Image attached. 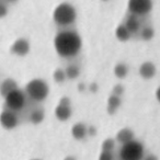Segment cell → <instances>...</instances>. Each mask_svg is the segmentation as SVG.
<instances>
[{
  "instance_id": "1",
  "label": "cell",
  "mask_w": 160,
  "mask_h": 160,
  "mask_svg": "<svg viewBox=\"0 0 160 160\" xmlns=\"http://www.w3.org/2000/svg\"><path fill=\"white\" fill-rule=\"evenodd\" d=\"M54 47L58 56L65 59H70L80 53L82 40L77 31L72 29H64L60 30L54 38Z\"/></svg>"
},
{
  "instance_id": "2",
  "label": "cell",
  "mask_w": 160,
  "mask_h": 160,
  "mask_svg": "<svg viewBox=\"0 0 160 160\" xmlns=\"http://www.w3.org/2000/svg\"><path fill=\"white\" fill-rule=\"evenodd\" d=\"M77 19V11L76 8L69 2H62L54 9L53 21L56 25L67 29L72 25Z\"/></svg>"
},
{
  "instance_id": "3",
  "label": "cell",
  "mask_w": 160,
  "mask_h": 160,
  "mask_svg": "<svg viewBox=\"0 0 160 160\" xmlns=\"http://www.w3.org/2000/svg\"><path fill=\"white\" fill-rule=\"evenodd\" d=\"M24 92L27 94L28 100H31L32 102L36 103L43 102L46 100L49 94L48 83L44 79L34 78L27 83Z\"/></svg>"
},
{
  "instance_id": "4",
  "label": "cell",
  "mask_w": 160,
  "mask_h": 160,
  "mask_svg": "<svg viewBox=\"0 0 160 160\" xmlns=\"http://www.w3.org/2000/svg\"><path fill=\"white\" fill-rule=\"evenodd\" d=\"M3 99H5V109L13 111L18 114L25 109L28 103L27 94H25L24 90L20 89V88L10 92Z\"/></svg>"
},
{
  "instance_id": "5",
  "label": "cell",
  "mask_w": 160,
  "mask_h": 160,
  "mask_svg": "<svg viewBox=\"0 0 160 160\" xmlns=\"http://www.w3.org/2000/svg\"><path fill=\"white\" fill-rule=\"evenodd\" d=\"M118 156L121 160H142L145 156L144 145L136 139L132 140L127 144L122 145Z\"/></svg>"
},
{
  "instance_id": "6",
  "label": "cell",
  "mask_w": 160,
  "mask_h": 160,
  "mask_svg": "<svg viewBox=\"0 0 160 160\" xmlns=\"http://www.w3.org/2000/svg\"><path fill=\"white\" fill-rule=\"evenodd\" d=\"M127 9L131 14L138 17H144L148 14L152 9V0H128Z\"/></svg>"
},
{
  "instance_id": "7",
  "label": "cell",
  "mask_w": 160,
  "mask_h": 160,
  "mask_svg": "<svg viewBox=\"0 0 160 160\" xmlns=\"http://www.w3.org/2000/svg\"><path fill=\"white\" fill-rule=\"evenodd\" d=\"M19 124H20V116L18 113L7 109L0 113V125L5 129L11 131L18 127Z\"/></svg>"
},
{
  "instance_id": "8",
  "label": "cell",
  "mask_w": 160,
  "mask_h": 160,
  "mask_svg": "<svg viewBox=\"0 0 160 160\" xmlns=\"http://www.w3.org/2000/svg\"><path fill=\"white\" fill-rule=\"evenodd\" d=\"M31 46H30V43L27 38H19L12 43L11 47H10V52L11 54L19 57H23V56H27L29 54Z\"/></svg>"
},
{
  "instance_id": "9",
  "label": "cell",
  "mask_w": 160,
  "mask_h": 160,
  "mask_svg": "<svg viewBox=\"0 0 160 160\" xmlns=\"http://www.w3.org/2000/svg\"><path fill=\"white\" fill-rule=\"evenodd\" d=\"M123 24L125 25L128 32L133 35H136V34L139 33L140 29H142V22H140V19L138 17L134 16V14L128 13L125 18V21Z\"/></svg>"
},
{
  "instance_id": "10",
  "label": "cell",
  "mask_w": 160,
  "mask_h": 160,
  "mask_svg": "<svg viewBox=\"0 0 160 160\" xmlns=\"http://www.w3.org/2000/svg\"><path fill=\"white\" fill-rule=\"evenodd\" d=\"M156 72H157V68H156V65L152 62H144L138 69L139 76L145 80H149L153 78Z\"/></svg>"
},
{
  "instance_id": "11",
  "label": "cell",
  "mask_w": 160,
  "mask_h": 160,
  "mask_svg": "<svg viewBox=\"0 0 160 160\" xmlns=\"http://www.w3.org/2000/svg\"><path fill=\"white\" fill-rule=\"evenodd\" d=\"M29 122L33 125H38L44 121L45 118V111L43 108L41 107H36V108H32L29 112Z\"/></svg>"
},
{
  "instance_id": "12",
  "label": "cell",
  "mask_w": 160,
  "mask_h": 160,
  "mask_svg": "<svg viewBox=\"0 0 160 160\" xmlns=\"http://www.w3.org/2000/svg\"><path fill=\"white\" fill-rule=\"evenodd\" d=\"M18 88H19L18 83H17L16 80L12 79V78H6V79L2 80L1 83H0V96L2 97V98H5L10 92L18 89Z\"/></svg>"
},
{
  "instance_id": "13",
  "label": "cell",
  "mask_w": 160,
  "mask_h": 160,
  "mask_svg": "<svg viewBox=\"0 0 160 160\" xmlns=\"http://www.w3.org/2000/svg\"><path fill=\"white\" fill-rule=\"evenodd\" d=\"M135 139V134L134 132L132 131L131 128L128 127H124V128L120 129L116 134V138H115V142H120L121 145H124L127 144V142H132V140Z\"/></svg>"
},
{
  "instance_id": "14",
  "label": "cell",
  "mask_w": 160,
  "mask_h": 160,
  "mask_svg": "<svg viewBox=\"0 0 160 160\" xmlns=\"http://www.w3.org/2000/svg\"><path fill=\"white\" fill-rule=\"evenodd\" d=\"M71 136L76 140H82L87 137V125L82 122H78L71 127Z\"/></svg>"
},
{
  "instance_id": "15",
  "label": "cell",
  "mask_w": 160,
  "mask_h": 160,
  "mask_svg": "<svg viewBox=\"0 0 160 160\" xmlns=\"http://www.w3.org/2000/svg\"><path fill=\"white\" fill-rule=\"evenodd\" d=\"M72 115V110L71 107H62V105H57L55 108V116L60 122H66Z\"/></svg>"
},
{
  "instance_id": "16",
  "label": "cell",
  "mask_w": 160,
  "mask_h": 160,
  "mask_svg": "<svg viewBox=\"0 0 160 160\" xmlns=\"http://www.w3.org/2000/svg\"><path fill=\"white\" fill-rule=\"evenodd\" d=\"M121 104H122V99L121 97L114 96L111 94L108 99V105H107V111L110 115H113L118 112V110L120 109Z\"/></svg>"
},
{
  "instance_id": "17",
  "label": "cell",
  "mask_w": 160,
  "mask_h": 160,
  "mask_svg": "<svg viewBox=\"0 0 160 160\" xmlns=\"http://www.w3.org/2000/svg\"><path fill=\"white\" fill-rule=\"evenodd\" d=\"M115 36L118 41L121 42H127L128 40H131L132 34L128 32V30L125 28V25L123 23L118 25V28L115 29Z\"/></svg>"
},
{
  "instance_id": "18",
  "label": "cell",
  "mask_w": 160,
  "mask_h": 160,
  "mask_svg": "<svg viewBox=\"0 0 160 160\" xmlns=\"http://www.w3.org/2000/svg\"><path fill=\"white\" fill-rule=\"evenodd\" d=\"M64 70H65V73H66V78L69 80L77 79L80 75V68H79V66L76 64H68Z\"/></svg>"
},
{
  "instance_id": "19",
  "label": "cell",
  "mask_w": 160,
  "mask_h": 160,
  "mask_svg": "<svg viewBox=\"0 0 160 160\" xmlns=\"http://www.w3.org/2000/svg\"><path fill=\"white\" fill-rule=\"evenodd\" d=\"M128 66L124 62H118V64L114 66V76L118 79H124L126 78V76L128 75Z\"/></svg>"
},
{
  "instance_id": "20",
  "label": "cell",
  "mask_w": 160,
  "mask_h": 160,
  "mask_svg": "<svg viewBox=\"0 0 160 160\" xmlns=\"http://www.w3.org/2000/svg\"><path fill=\"white\" fill-rule=\"evenodd\" d=\"M138 34H139L140 38L142 41H150L155 36V30L151 27H149V25H146V27H142Z\"/></svg>"
},
{
  "instance_id": "21",
  "label": "cell",
  "mask_w": 160,
  "mask_h": 160,
  "mask_svg": "<svg viewBox=\"0 0 160 160\" xmlns=\"http://www.w3.org/2000/svg\"><path fill=\"white\" fill-rule=\"evenodd\" d=\"M53 79L55 82L57 83H64L67 80L66 78V73H65V70L62 68H56L53 72Z\"/></svg>"
},
{
  "instance_id": "22",
  "label": "cell",
  "mask_w": 160,
  "mask_h": 160,
  "mask_svg": "<svg viewBox=\"0 0 160 160\" xmlns=\"http://www.w3.org/2000/svg\"><path fill=\"white\" fill-rule=\"evenodd\" d=\"M115 142H116L113 138H107L102 142L101 149H102V151H113L115 148Z\"/></svg>"
},
{
  "instance_id": "23",
  "label": "cell",
  "mask_w": 160,
  "mask_h": 160,
  "mask_svg": "<svg viewBox=\"0 0 160 160\" xmlns=\"http://www.w3.org/2000/svg\"><path fill=\"white\" fill-rule=\"evenodd\" d=\"M124 91H125L124 87H123L122 85H120V83H118V85L114 86L113 89H112V94L118 96V97H122L123 93H124Z\"/></svg>"
},
{
  "instance_id": "24",
  "label": "cell",
  "mask_w": 160,
  "mask_h": 160,
  "mask_svg": "<svg viewBox=\"0 0 160 160\" xmlns=\"http://www.w3.org/2000/svg\"><path fill=\"white\" fill-rule=\"evenodd\" d=\"M99 160H114L113 151H101Z\"/></svg>"
},
{
  "instance_id": "25",
  "label": "cell",
  "mask_w": 160,
  "mask_h": 160,
  "mask_svg": "<svg viewBox=\"0 0 160 160\" xmlns=\"http://www.w3.org/2000/svg\"><path fill=\"white\" fill-rule=\"evenodd\" d=\"M8 12H9V9H8L7 5L5 2H0V19L5 18Z\"/></svg>"
},
{
  "instance_id": "26",
  "label": "cell",
  "mask_w": 160,
  "mask_h": 160,
  "mask_svg": "<svg viewBox=\"0 0 160 160\" xmlns=\"http://www.w3.org/2000/svg\"><path fill=\"white\" fill-rule=\"evenodd\" d=\"M71 101L69 97H62L59 99V102H58V105H62V107H70Z\"/></svg>"
},
{
  "instance_id": "27",
  "label": "cell",
  "mask_w": 160,
  "mask_h": 160,
  "mask_svg": "<svg viewBox=\"0 0 160 160\" xmlns=\"http://www.w3.org/2000/svg\"><path fill=\"white\" fill-rule=\"evenodd\" d=\"M97 134V128L94 126H87V136H90V137H93Z\"/></svg>"
},
{
  "instance_id": "28",
  "label": "cell",
  "mask_w": 160,
  "mask_h": 160,
  "mask_svg": "<svg viewBox=\"0 0 160 160\" xmlns=\"http://www.w3.org/2000/svg\"><path fill=\"white\" fill-rule=\"evenodd\" d=\"M88 89H89V91L91 92V93H96V92H98V90H99V85L97 82H92L89 85Z\"/></svg>"
},
{
  "instance_id": "29",
  "label": "cell",
  "mask_w": 160,
  "mask_h": 160,
  "mask_svg": "<svg viewBox=\"0 0 160 160\" xmlns=\"http://www.w3.org/2000/svg\"><path fill=\"white\" fill-rule=\"evenodd\" d=\"M77 89L79 92H85L86 90H87V86H86L85 82H79L77 86Z\"/></svg>"
},
{
  "instance_id": "30",
  "label": "cell",
  "mask_w": 160,
  "mask_h": 160,
  "mask_svg": "<svg viewBox=\"0 0 160 160\" xmlns=\"http://www.w3.org/2000/svg\"><path fill=\"white\" fill-rule=\"evenodd\" d=\"M142 160H159V159H158L157 156L153 155V153H148V155L144 156V158H142Z\"/></svg>"
},
{
  "instance_id": "31",
  "label": "cell",
  "mask_w": 160,
  "mask_h": 160,
  "mask_svg": "<svg viewBox=\"0 0 160 160\" xmlns=\"http://www.w3.org/2000/svg\"><path fill=\"white\" fill-rule=\"evenodd\" d=\"M155 97H156V99H157V101L160 103V86L157 88V90H156V92H155Z\"/></svg>"
},
{
  "instance_id": "32",
  "label": "cell",
  "mask_w": 160,
  "mask_h": 160,
  "mask_svg": "<svg viewBox=\"0 0 160 160\" xmlns=\"http://www.w3.org/2000/svg\"><path fill=\"white\" fill-rule=\"evenodd\" d=\"M64 160H77V159L73 156H67V157L64 158Z\"/></svg>"
},
{
  "instance_id": "33",
  "label": "cell",
  "mask_w": 160,
  "mask_h": 160,
  "mask_svg": "<svg viewBox=\"0 0 160 160\" xmlns=\"http://www.w3.org/2000/svg\"><path fill=\"white\" fill-rule=\"evenodd\" d=\"M6 1H7V2H17L18 0H6Z\"/></svg>"
},
{
  "instance_id": "34",
  "label": "cell",
  "mask_w": 160,
  "mask_h": 160,
  "mask_svg": "<svg viewBox=\"0 0 160 160\" xmlns=\"http://www.w3.org/2000/svg\"><path fill=\"white\" fill-rule=\"evenodd\" d=\"M101 1H103V2H107V1H109V0H101Z\"/></svg>"
},
{
  "instance_id": "35",
  "label": "cell",
  "mask_w": 160,
  "mask_h": 160,
  "mask_svg": "<svg viewBox=\"0 0 160 160\" xmlns=\"http://www.w3.org/2000/svg\"><path fill=\"white\" fill-rule=\"evenodd\" d=\"M32 160H40V159H32Z\"/></svg>"
}]
</instances>
